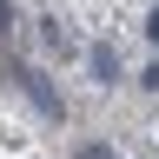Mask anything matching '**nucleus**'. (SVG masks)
<instances>
[{"label":"nucleus","instance_id":"1","mask_svg":"<svg viewBox=\"0 0 159 159\" xmlns=\"http://www.w3.org/2000/svg\"><path fill=\"white\" fill-rule=\"evenodd\" d=\"M80 159H113V152L106 146H80Z\"/></svg>","mask_w":159,"mask_h":159}]
</instances>
